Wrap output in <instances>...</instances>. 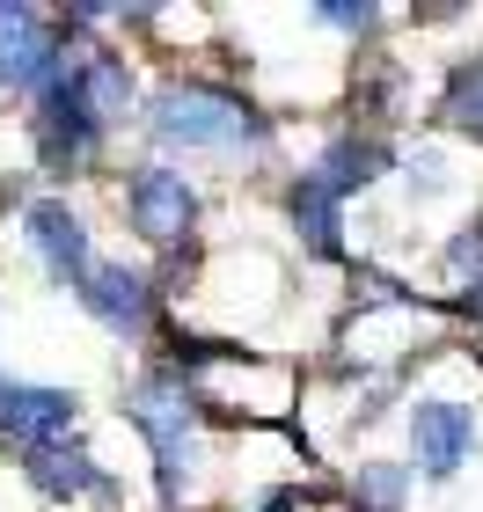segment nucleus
Instances as JSON below:
<instances>
[{
    "instance_id": "f8f14e48",
    "label": "nucleus",
    "mask_w": 483,
    "mask_h": 512,
    "mask_svg": "<svg viewBox=\"0 0 483 512\" xmlns=\"http://www.w3.org/2000/svg\"><path fill=\"white\" fill-rule=\"evenodd\" d=\"M293 220L308 227V242H315V249H337V198H330V191H315L308 176L293 183Z\"/></svg>"
},
{
    "instance_id": "ddd939ff",
    "label": "nucleus",
    "mask_w": 483,
    "mask_h": 512,
    "mask_svg": "<svg viewBox=\"0 0 483 512\" xmlns=\"http://www.w3.org/2000/svg\"><path fill=\"white\" fill-rule=\"evenodd\" d=\"M447 118L462 125V132H476V139H483V59L454 74V88H447Z\"/></svg>"
},
{
    "instance_id": "423d86ee",
    "label": "nucleus",
    "mask_w": 483,
    "mask_h": 512,
    "mask_svg": "<svg viewBox=\"0 0 483 512\" xmlns=\"http://www.w3.org/2000/svg\"><path fill=\"white\" fill-rule=\"evenodd\" d=\"M191 220H198V191L176 169H140L132 176V227H140L147 242H183Z\"/></svg>"
},
{
    "instance_id": "9b49d317",
    "label": "nucleus",
    "mask_w": 483,
    "mask_h": 512,
    "mask_svg": "<svg viewBox=\"0 0 483 512\" xmlns=\"http://www.w3.org/2000/svg\"><path fill=\"white\" fill-rule=\"evenodd\" d=\"M374 176H381V147H374V139H344V147L322 154V169L308 183L330 191V198H344V191H359V183H374Z\"/></svg>"
},
{
    "instance_id": "39448f33",
    "label": "nucleus",
    "mask_w": 483,
    "mask_h": 512,
    "mask_svg": "<svg viewBox=\"0 0 483 512\" xmlns=\"http://www.w3.org/2000/svg\"><path fill=\"white\" fill-rule=\"evenodd\" d=\"M88 300V315L103 322V330H118V337H140L147 322H154V293H147V278L140 271H125V264H88V278L74 286Z\"/></svg>"
},
{
    "instance_id": "9d476101",
    "label": "nucleus",
    "mask_w": 483,
    "mask_h": 512,
    "mask_svg": "<svg viewBox=\"0 0 483 512\" xmlns=\"http://www.w3.org/2000/svg\"><path fill=\"white\" fill-rule=\"evenodd\" d=\"M30 476H37V491H52V498H88V491H103V469H96L81 447H37V454H30Z\"/></svg>"
},
{
    "instance_id": "4468645a",
    "label": "nucleus",
    "mask_w": 483,
    "mask_h": 512,
    "mask_svg": "<svg viewBox=\"0 0 483 512\" xmlns=\"http://www.w3.org/2000/svg\"><path fill=\"white\" fill-rule=\"evenodd\" d=\"M271 512H286V498H271Z\"/></svg>"
},
{
    "instance_id": "f03ea898",
    "label": "nucleus",
    "mask_w": 483,
    "mask_h": 512,
    "mask_svg": "<svg viewBox=\"0 0 483 512\" xmlns=\"http://www.w3.org/2000/svg\"><path fill=\"white\" fill-rule=\"evenodd\" d=\"M132 417H140V432L154 439V461H161V491H183V476H191L198 461V432H191V403H183L176 381H147L132 395Z\"/></svg>"
},
{
    "instance_id": "6e6552de",
    "label": "nucleus",
    "mask_w": 483,
    "mask_h": 512,
    "mask_svg": "<svg viewBox=\"0 0 483 512\" xmlns=\"http://www.w3.org/2000/svg\"><path fill=\"white\" fill-rule=\"evenodd\" d=\"M30 242H37V256L44 264H52V278L59 286H81L88 278V264H96V256H88V227L66 213L59 198H44V205H30Z\"/></svg>"
},
{
    "instance_id": "1a4fd4ad",
    "label": "nucleus",
    "mask_w": 483,
    "mask_h": 512,
    "mask_svg": "<svg viewBox=\"0 0 483 512\" xmlns=\"http://www.w3.org/2000/svg\"><path fill=\"white\" fill-rule=\"evenodd\" d=\"M74 74V96H81V110H88V125H110V118H125V103H132V74H125V59H88V66H66Z\"/></svg>"
},
{
    "instance_id": "0eeeda50",
    "label": "nucleus",
    "mask_w": 483,
    "mask_h": 512,
    "mask_svg": "<svg viewBox=\"0 0 483 512\" xmlns=\"http://www.w3.org/2000/svg\"><path fill=\"white\" fill-rule=\"evenodd\" d=\"M410 439H418L425 476H454L469 461V447H476V417H469V403L432 395V403H418V417H410Z\"/></svg>"
},
{
    "instance_id": "f257e3e1",
    "label": "nucleus",
    "mask_w": 483,
    "mask_h": 512,
    "mask_svg": "<svg viewBox=\"0 0 483 512\" xmlns=\"http://www.w3.org/2000/svg\"><path fill=\"white\" fill-rule=\"evenodd\" d=\"M154 132L176 139V147H249L264 132V118L242 96H220V88H161Z\"/></svg>"
},
{
    "instance_id": "20e7f679",
    "label": "nucleus",
    "mask_w": 483,
    "mask_h": 512,
    "mask_svg": "<svg viewBox=\"0 0 483 512\" xmlns=\"http://www.w3.org/2000/svg\"><path fill=\"white\" fill-rule=\"evenodd\" d=\"M59 74L52 22L37 8H0V88H44Z\"/></svg>"
},
{
    "instance_id": "7ed1b4c3",
    "label": "nucleus",
    "mask_w": 483,
    "mask_h": 512,
    "mask_svg": "<svg viewBox=\"0 0 483 512\" xmlns=\"http://www.w3.org/2000/svg\"><path fill=\"white\" fill-rule=\"evenodd\" d=\"M0 432H15L22 447H66L74 432V395L66 388H30V381H0Z\"/></svg>"
}]
</instances>
